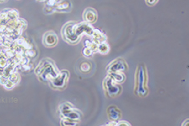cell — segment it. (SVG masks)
Instances as JSON below:
<instances>
[{
  "label": "cell",
  "mask_w": 189,
  "mask_h": 126,
  "mask_svg": "<svg viewBox=\"0 0 189 126\" xmlns=\"http://www.w3.org/2000/svg\"><path fill=\"white\" fill-rule=\"evenodd\" d=\"M34 73L42 81H49L57 76L59 71L50 59H44L34 69Z\"/></svg>",
  "instance_id": "6da1fadb"
},
{
  "label": "cell",
  "mask_w": 189,
  "mask_h": 126,
  "mask_svg": "<svg viewBox=\"0 0 189 126\" xmlns=\"http://www.w3.org/2000/svg\"><path fill=\"white\" fill-rule=\"evenodd\" d=\"M146 73L144 65H139L136 74V88L135 93L139 97L146 96L148 89L146 87Z\"/></svg>",
  "instance_id": "7a4b0ae2"
},
{
  "label": "cell",
  "mask_w": 189,
  "mask_h": 126,
  "mask_svg": "<svg viewBox=\"0 0 189 126\" xmlns=\"http://www.w3.org/2000/svg\"><path fill=\"white\" fill-rule=\"evenodd\" d=\"M103 88L107 95L110 97H117L122 92V87L118 85V83L114 82L109 76H107L103 81Z\"/></svg>",
  "instance_id": "3957f363"
},
{
  "label": "cell",
  "mask_w": 189,
  "mask_h": 126,
  "mask_svg": "<svg viewBox=\"0 0 189 126\" xmlns=\"http://www.w3.org/2000/svg\"><path fill=\"white\" fill-rule=\"evenodd\" d=\"M74 24H75L74 22H69L64 25L61 31L63 39L70 44H76L80 40V36L76 35L73 31Z\"/></svg>",
  "instance_id": "277c9868"
},
{
  "label": "cell",
  "mask_w": 189,
  "mask_h": 126,
  "mask_svg": "<svg viewBox=\"0 0 189 126\" xmlns=\"http://www.w3.org/2000/svg\"><path fill=\"white\" fill-rule=\"evenodd\" d=\"M69 78V71L66 70H62L59 71L57 76L51 79L49 83L55 89H63L66 87Z\"/></svg>",
  "instance_id": "5b68a950"
},
{
  "label": "cell",
  "mask_w": 189,
  "mask_h": 126,
  "mask_svg": "<svg viewBox=\"0 0 189 126\" xmlns=\"http://www.w3.org/2000/svg\"><path fill=\"white\" fill-rule=\"evenodd\" d=\"M93 27L92 24L87 22H81V23H77L75 24L73 26V31L76 35L81 37L83 34H87L88 36H92V33H93Z\"/></svg>",
  "instance_id": "8992f818"
},
{
  "label": "cell",
  "mask_w": 189,
  "mask_h": 126,
  "mask_svg": "<svg viewBox=\"0 0 189 126\" xmlns=\"http://www.w3.org/2000/svg\"><path fill=\"white\" fill-rule=\"evenodd\" d=\"M128 69V66L122 58H118L109 63L107 66L108 72H117V71H124Z\"/></svg>",
  "instance_id": "52a82bcc"
},
{
  "label": "cell",
  "mask_w": 189,
  "mask_h": 126,
  "mask_svg": "<svg viewBox=\"0 0 189 126\" xmlns=\"http://www.w3.org/2000/svg\"><path fill=\"white\" fill-rule=\"evenodd\" d=\"M58 42V37L54 31L45 32L43 35V44L46 47H53Z\"/></svg>",
  "instance_id": "ba28073f"
},
{
  "label": "cell",
  "mask_w": 189,
  "mask_h": 126,
  "mask_svg": "<svg viewBox=\"0 0 189 126\" xmlns=\"http://www.w3.org/2000/svg\"><path fill=\"white\" fill-rule=\"evenodd\" d=\"M83 19L85 22L89 24L95 23L97 19V11L92 8H87V9H85L83 13Z\"/></svg>",
  "instance_id": "9c48e42d"
},
{
  "label": "cell",
  "mask_w": 189,
  "mask_h": 126,
  "mask_svg": "<svg viewBox=\"0 0 189 126\" xmlns=\"http://www.w3.org/2000/svg\"><path fill=\"white\" fill-rule=\"evenodd\" d=\"M108 117L110 120L118 121L121 118V111L114 105H111L107 109Z\"/></svg>",
  "instance_id": "30bf717a"
},
{
  "label": "cell",
  "mask_w": 189,
  "mask_h": 126,
  "mask_svg": "<svg viewBox=\"0 0 189 126\" xmlns=\"http://www.w3.org/2000/svg\"><path fill=\"white\" fill-rule=\"evenodd\" d=\"M62 117H66V118H71L72 120L76 121V122H80L81 118V113L79 110L76 109L74 108L72 109H70V110L66 111L64 113L61 114Z\"/></svg>",
  "instance_id": "8fae6325"
},
{
  "label": "cell",
  "mask_w": 189,
  "mask_h": 126,
  "mask_svg": "<svg viewBox=\"0 0 189 126\" xmlns=\"http://www.w3.org/2000/svg\"><path fill=\"white\" fill-rule=\"evenodd\" d=\"M92 40L94 42H96L97 45L102 42L107 41V36L104 33H102L100 29H93V33L92 34Z\"/></svg>",
  "instance_id": "7c38bea8"
},
{
  "label": "cell",
  "mask_w": 189,
  "mask_h": 126,
  "mask_svg": "<svg viewBox=\"0 0 189 126\" xmlns=\"http://www.w3.org/2000/svg\"><path fill=\"white\" fill-rule=\"evenodd\" d=\"M55 11L58 12H68L71 10V3L69 0H61L60 3L54 7Z\"/></svg>",
  "instance_id": "4fadbf2b"
},
{
  "label": "cell",
  "mask_w": 189,
  "mask_h": 126,
  "mask_svg": "<svg viewBox=\"0 0 189 126\" xmlns=\"http://www.w3.org/2000/svg\"><path fill=\"white\" fill-rule=\"evenodd\" d=\"M108 76H109L113 79V81L116 83H123L125 81V75L123 73V71H117V72H108Z\"/></svg>",
  "instance_id": "5bb4252c"
},
{
  "label": "cell",
  "mask_w": 189,
  "mask_h": 126,
  "mask_svg": "<svg viewBox=\"0 0 189 126\" xmlns=\"http://www.w3.org/2000/svg\"><path fill=\"white\" fill-rule=\"evenodd\" d=\"M92 68V64L89 62V61H84V62H81L79 66V69L80 71L82 72V73H88L91 71Z\"/></svg>",
  "instance_id": "9a60e30c"
},
{
  "label": "cell",
  "mask_w": 189,
  "mask_h": 126,
  "mask_svg": "<svg viewBox=\"0 0 189 126\" xmlns=\"http://www.w3.org/2000/svg\"><path fill=\"white\" fill-rule=\"evenodd\" d=\"M109 50H110V47L107 42H102L97 45V51L102 55H105L109 52Z\"/></svg>",
  "instance_id": "2e32d148"
},
{
  "label": "cell",
  "mask_w": 189,
  "mask_h": 126,
  "mask_svg": "<svg viewBox=\"0 0 189 126\" xmlns=\"http://www.w3.org/2000/svg\"><path fill=\"white\" fill-rule=\"evenodd\" d=\"M84 45L85 47H88L90 48L91 50L93 51V52H96L97 51V44L96 42H94L93 40H91V39H87L84 42Z\"/></svg>",
  "instance_id": "e0dca14e"
},
{
  "label": "cell",
  "mask_w": 189,
  "mask_h": 126,
  "mask_svg": "<svg viewBox=\"0 0 189 126\" xmlns=\"http://www.w3.org/2000/svg\"><path fill=\"white\" fill-rule=\"evenodd\" d=\"M75 108V107H74L71 103H70V102H64V103H62V104L59 106L60 114H62V113H64L65 112H66V111L72 109V108Z\"/></svg>",
  "instance_id": "ac0fdd59"
},
{
  "label": "cell",
  "mask_w": 189,
  "mask_h": 126,
  "mask_svg": "<svg viewBox=\"0 0 189 126\" xmlns=\"http://www.w3.org/2000/svg\"><path fill=\"white\" fill-rule=\"evenodd\" d=\"M78 122H76V121L72 120L71 118H66V117H62L61 120H60V123L61 125L64 126H75L77 124Z\"/></svg>",
  "instance_id": "d6986e66"
},
{
  "label": "cell",
  "mask_w": 189,
  "mask_h": 126,
  "mask_svg": "<svg viewBox=\"0 0 189 126\" xmlns=\"http://www.w3.org/2000/svg\"><path fill=\"white\" fill-rule=\"evenodd\" d=\"M5 11L9 20H13V19L18 18V12L15 9H8V10Z\"/></svg>",
  "instance_id": "ffe728a7"
},
{
  "label": "cell",
  "mask_w": 189,
  "mask_h": 126,
  "mask_svg": "<svg viewBox=\"0 0 189 126\" xmlns=\"http://www.w3.org/2000/svg\"><path fill=\"white\" fill-rule=\"evenodd\" d=\"M8 80L15 85V84L18 83V81H19V80H20V76H19L18 72H14V71H13V73L10 74L9 76H8Z\"/></svg>",
  "instance_id": "44dd1931"
},
{
  "label": "cell",
  "mask_w": 189,
  "mask_h": 126,
  "mask_svg": "<svg viewBox=\"0 0 189 126\" xmlns=\"http://www.w3.org/2000/svg\"><path fill=\"white\" fill-rule=\"evenodd\" d=\"M24 55H25V56L29 58V59H32V58H34L36 56L37 52L32 48V49H29V50H24Z\"/></svg>",
  "instance_id": "7402d4cb"
},
{
  "label": "cell",
  "mask_w": 189,
  "mask_h": 126,
  "mask_svg": "<svg viewBox=\"0 0 189 126\" xmlns=\"http://www.w3.org/2000/svg\"><path fill=\"white\" fill-rule=\"evenodd\" d=\"M93 53L94 52H93V51H92V50L88 47H84L83 50H82V54H83V56H85L86 58L92 57Z\"/></svg>",
  "instance_id": "603a6c76"
},
{
  "label": "cell",
  "mask_w": 189,
  "mask_h": 126,
  "mask_svg": "<svg viewBox=\"0 0 189 126\" xmlns=\"http://www.w3.org/2000/svg\"><path fill=\"white\" fill-rule=\"evenodd\" d=\"M55 11V8H54V7H52V6H50V5H46L45 6V8H44V12H45V13H53Z\"/></svg>",
  "instance_id": "cb8c5ba5"
},
{
  "label": "cell",
  "mask_w": 189,
  "mask_h": 126,
  "mask_svg": "<svg viewBox=\"0 0 189 126\" xmlns=\"http://www.w3.org/2000/svg\"><path fill=\"white\" fill-rule=\"evenodd\" d=\"M8 64V59H6V58H0V67L5 68Z\"/></svg>",
  "instance_id": "d4e9b609"
},
{
  "label": "cell",
  "mask_w": 189,
  "mask_h": 126,
  "mask_svg": "<svg viewBox=\"0 0 189 126\" xmlns=\"http://www.w3.org/2000/svg\"><path fill=\"white\" fill-rule=\"evenodd\" d=\"M61 0H48L47 1V5H50V6H52V7H55L56 4H58V3H60Z\"/></svg>",
  "instance_id": "484cf974"
},
{
  "label": "cell",
  "mask_w": 189,
  "mask_h": 126,
  "mask_svg": "<svg viewBox=\"0 0 189 126\" xmlns=\"http://www.w3.org/2000/svg\"><path fill=\"white\" fill-rule=\"evenodd\" d=\"M122 125H125V126H130L131 124L126 120H119L117 121V126H122Z\"/></svg>",
  "instance_id": "4316f807"
},
{
  "label": "cell",
  "mask_w": 189,
  "mask_h": 126,
  "mask_svg": "<svg viewBox=\"0 0 189 126\" xmlns=\"http://www.w3.org/2000/svg\"><path fill=\"white\" fill-rule=\"evenodd\" d=\"M4 87H5L6 89H12L13 87H14V84L13 82H11L9 80H8L5 84H4Z\"/></svg>",
  "instance_id": "83f0119b"
},
{
  "label": "cell",
  "mask_w": 189,
  "mask_h": 126,
  "mask_svg": "<svg viewBox=\"0 0 189 126\" xmlns=\"http://www.w3.org/2000/svg\"><path fill=\"white\" fill-rule=\"evenodd\" d=\"M144 1L147 5L149 6H154L158 2V0H144Z\"/></svg>",
  "instance_id": "f1b7e54d"
},
{
  "label": "cell",
  "mask_w": 189,
  "mask_h": 126,
  "mask_svg": "<svg viewBox=\"0 0 189 126\" xmlns=\"http://www.w3.org/2000/svg\"><path fill=\"white\" fill-rule=\"evenodd\" d=\"M105 125H108V126H117V122H116V121L111 120L110 122H108V123H106Z\"/></svg>",
  "instance_id": "f546056e"
},
{
  "label": "cell",
  "mask_w": 189,
  "mask_h": 126,
  "mask_svg": "<svg viewBox=\"0 0 189 126\" xmlns=\"http://www.w3.org/2000/svg\"><path fill=\"white\" fill-rule=\"evenodd\" d=\"M4 1H5V0H0V3H3Z\"/></svg>",
  "instance_id": "4dcf8cb0"
},
{
  "label": "cell",
  "mask_w": 189,
  "mask_h": 126,
  "mask_svg": "<svg viewBox=\"0 0 189 126\" xmlns=\"http://www.w3.org/2000/svg\"><path fill=\"white\" fill-rule=\"evenodd\" d=\"M38 1H40V2H44V1H45V0H38Z\"/></svg>",
  "instance_id": "1f68e13d"
}]
</instances>
